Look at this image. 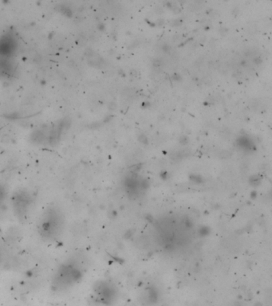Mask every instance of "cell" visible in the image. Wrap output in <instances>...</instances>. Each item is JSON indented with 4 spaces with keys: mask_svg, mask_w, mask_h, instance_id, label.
I'll return each mask as SVG.
<instances>
[{
    "mask_svg": "<svg viewBox=\"0 0 272 306\" xmlns=\"http://www.w3.org/2000/svg\"><path fill=\"white\" fill-rule=\"evenodd\" d=\"M66 227V217L56 205H50L39 215L36 222V230L42 239L53 242L59 239Z\"/></svg>",
    "mask_w": 272,
    "mask_h": 306,
    "instance_id": "1",
    "label": "cell"
},
{
    "mask_svg": "<svg viewBox=\"0 0 272 306\" xmlns=\"http://www.w3.org/2000/svg\"><path fill=\"white\" fill-rule=\"evenodd\" d=\"M83 271L74 259H68L55 270L52 278V288L61 291L74 286L82 279Z\"/></svg>",
    "mask_w": 272,
    "mask_h": 306,
    "instance_id": "2",
    "label": "cell"
},
{
    "mask_svg": "<svg viewBox=\"0 0 272 306\" xmlns=\"http://www.w3.org/2000/svg\"><path fill=\"white\" fill-rule=\"evenodd\" d=\"M11 203L15 217L19 220H25L33 207L34 198L26 189H19L12 194Z\"/></svg>",
    "mask_w": 272,
    "mask_h": 306,
    "instance_id": "3",
    "label": "cell"
},
{
    "mask_svg": "<svg viewBox=\"0 0 272 306\" xmlns=\"http://www.w3.org/2000/svg\"><path fill=\"white\" fill-rule=\"evenodd\" d=\"M16 42L15 37L11 35H4L0 38V56L2 58H7L15 51Z\"/></svg>",
    "mask_w": 272,
    "mask_h": 306,
    "instance_id": "4",
    "label": "cell"
},
{
    "mask_svg": "<svg viewBox=\"0 0 272 306\" xmlns=\"http://www.w3.org/2000/svg\"><path fill=\"white\" fill-rule=\"evenodd\" d=\"M14 71V66L11 62L5 58L0 60V74L3 76H10Z\"/></svg>",
    "mask_w": 272,
    "mask_h": 306,
    "instance_id": "5",
    "label": "cell"
},
{
    "mask_svg": "<svg viewBox=\"0 0 272 306\" xmlns=\"http://www.w3.org/2000/svg\"><path fill=\"white\" fill-rule=\"evenodd\" d=\"M31 140L36 144H43L46 140V136L41 131H35L31 135Z\"/></svg>",
    "mask_w": 272,
    "mask_h": 306,
    "instance_id": "6",
    "label": "cell"
},
{
    "mask_svg": "<svg viewBox=\"0 0 272 306\" xmlns=\"http://www.w3.org/2000/svg\"><path fill=\"white\" fill-rule=\"evenodd\" d=\"M7 196V192L5 186L0 183V205L3 203Z\"/></svg>",
    "mask_w": 272,
    "mask_h": 306,
    "instance_id": "7",
    "label": "cell"
},
{
    "mask_svg": "<svg viewBox=\"0 0 272 306\" xmlns=\"http://www.w3.org/2000/svg\"><path fill=\"white\" fill-rule=\"evenodd\" d=\"M139 140H140V141H141V142H146V138L144 135L140 136V137H139Z\"/></svg>",
    "mask_w": 272,
    "mask_h": 306,
    "instance_id": "8",
    "label": "cell"
}]
</instances>
